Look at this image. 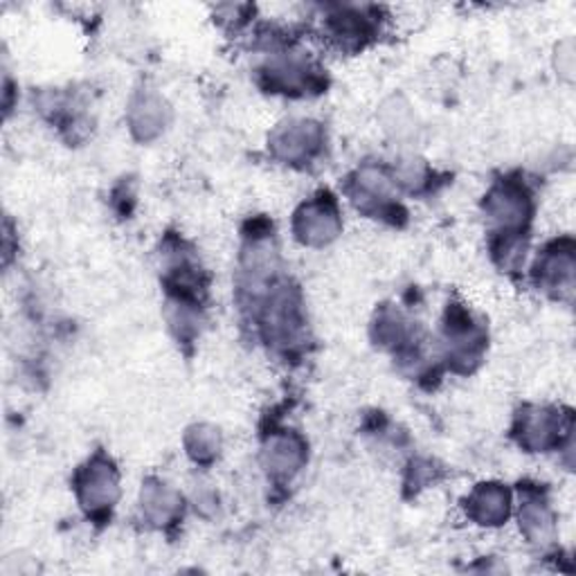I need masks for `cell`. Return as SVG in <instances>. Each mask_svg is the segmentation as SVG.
Segmentation results:
<instances>
[{
	"label": "cell",
	"instance_id": "obj_12",
	"mask_svg": "<svg viewBox=\"0 0 576 576\" xmlns=\"http://www.w3.org/2000/svg\"><path fill=\"white\" fill-rule=\"evenodd\" d=\"M189 455L197 462H210L219 453V432L210 426H197L187 434Z\"/></svg>",
	"mask_w": 576,
	"mask_h": 576
},
{
	"label": "cell",
	"instance_id": "obj_11",
	"mask_svg": "<svg viewBox=\"0 0 576 576\" xmlns=\"http://www.w3.org/2000/svg\"><path fill=\"white\" fill-rule=\"evenodd\" d=\"M521 527L532 543H547L554 532V519L545 500L538 495H527L521 506Z\"/></svg>",
	"mask_w": 576,
	"mask_h": 576
},
{
	"label": "cell",
	"instance_id": "obj_4",
	"mask_svg": "<svg viewBox=\"0 0 576 576\" xmlns=\"http://www.w3.org/2000/svg\"><path fill=\"white\" fill-rule=\"evenodd\" d=\"M323 145V129L315 122H289L271 136L273 154L284 163H306L311 160Z\"/></svg>",
	"mask_w": 576,
	"mask_h": 576
},
{
	"label": "cell",
	"instance_id": "obj_2",
	"mask_svg": "<svg viewBox=\"0 0 576 576\" xmlns=\"http://www.w3.org/2000/svg\"><path fill=\"white\" fill-rule=\"evenodd\" d=\"M530 208L527 189L511 180L493 187L486 199V214L504 230L502 234H519L530 219Z\"/></svg>",
	"mask_w": 576,
	"mask_h": 576
},
{
	"label": "cell",
	"instance_id": "obj_6",
	"mask_svg": "<svg viewBox=\"0 0 576 576\" xmlns=\"http://www.w3.org/2000/svg\"><path fill=\"white\" fill-rule=\"evenodd\" d=\"M467 514L484 527H498L509 516V491L502 484H480L467 500Z\"/></svg>",
	"mask_w": 576,
	"mask_h": 576
},
{
	"label": "cell",
	"instance_id": "obj_9",
	"mask_svg": "<svg viewBox=\"0 0 576 576\" xmlns=\"http://www.w3.org/2000/svg\"><path fill=\"white\" fill-rule=\"evenodd\" d=\"M536 275L543 289L556 291V293H572L574 286V254L572 248L563 250H547L538 260Z\"/></svg>",
	"mask_w": 576,
	"mask_h": 576
},
{
	"label": "cell",
	"instance_id": "obj_3",
	"mask_svg": "<svg viewBox=\"0 0 576 576\" xmlns=\"http://www.w3.org/2000/svg\"><path fill=\"white\" fill-rule=\"evenodd\" d=\"M338 232L341 217L332 197H320L315 201H308L295 214V234L302 243L325 245L334 241Z\"/></svg>",
	"mask_w": 576,
	"mask_h": 576
},
{
	"label": "cell",
	"instance_id": "obj_5",
	"mask_svg": "<svg viewBox=\"0 0 576 576\" xmlns=\"http://www.w3.org/2000/svg\"><path fill=\"white\" fill-rule=\"evenodd\" d=\"M306 460V446L297 434H273L264 448V464L275 478H293Z\"/></svg>",
	"mask_w": 576,
	"mask_h": 576
},
{
	"label": "cell",
	"instance_id": "obj_10",
	"mask_svg": "<svg viewBox=\"0 0 576 576\" xmlns=\"http://www.w3.org/2000/svg\"><path fill=\"white\" fill-rule=\"evenodd\" d=\"M167 122V106L156 95H143L132 106V129L143 138L149 140L165 129Z\"/></svg>",
	"mask_w": 576,
	"mask_h": 576
},
{
	"label": "cell",
	"instance_id": "obj_1",
	"mask_svg": "<svg viewBox=\"0 0 576 576\" xmlns=\"http://www.w3.org/2000/svg\"><path fill=\"white\" fill-rule=\"evenodd\" d=\"M77 495L88 514H102L115 504L119 495V480L111 460L97 455L80 471Z\"/></svg>",
	"mask_w": 576,
	"mask_h": 576
},
{
	"label": "cell",
	"instance_id": "obj_8",
	"mask_svg": "<svg viewBox=\"0 0 576 576\" xmlns=\"http://www.w3.org/2000/svg\"><path fill=\"white\" fill-rule=\"evenodd\" d=\"M143 511L154 525L174 523L182 511V498L169 484L160 480H149L143 489Z\"/></svg>",
	"mask_w": 576,
	"mask_h": 576
},
{
	"label": "cell",
	"instance_id": "obj_7",
	"mask_svg": "<svg viewBox=\"0 0 576 576\" xmlns=\"http://www.w3.org/2000/svg\"><path fill=\"white\" fill-rule=\"evenodd\" d=\"M561 417L549 408H530L519 419L521 443L530 451H545V448L558 443Z\"/></svg>",
	"mask_w": 576,
	"mask_h": 576
}]
</instances>
